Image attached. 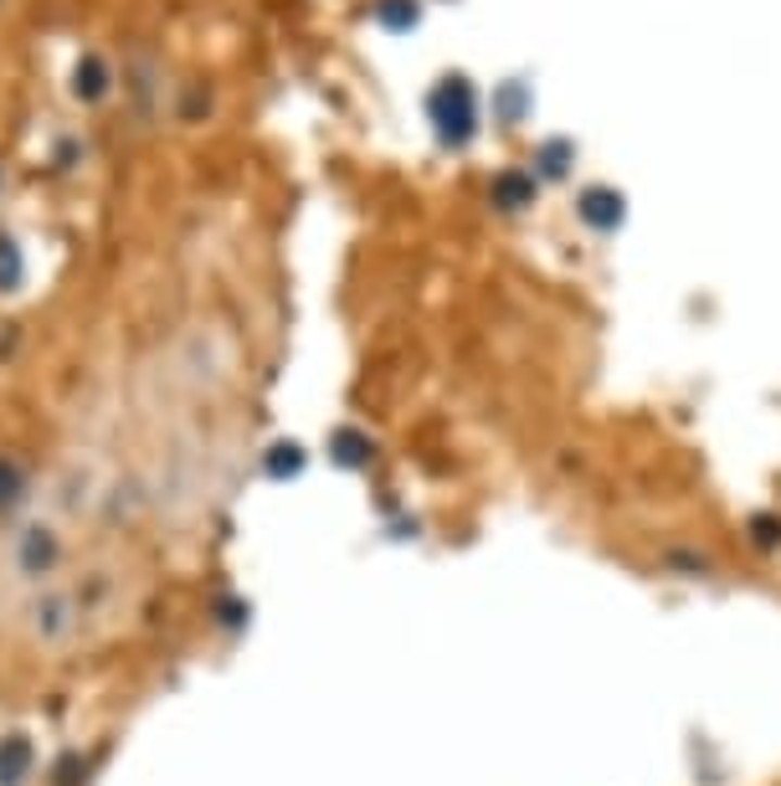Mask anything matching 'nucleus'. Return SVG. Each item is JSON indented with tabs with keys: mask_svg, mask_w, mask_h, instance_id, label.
<instances>
[{
	"mask_svg": "<svg viewBox=\"0 0 781 786\" xmlns=\"http://www.w3.org/2000/svg\"><path fill=\"white\" fill-rule=\"evenodd\" d=\"M427 118H432V134L443 139L448 150L469 144L478 134V93H473V82L463 73L437 78L427 93Z\"/></svg>",
	"mask_w": 781,
	"mask_h": 786,
	"instance_id": "obj_1",
	"label": "nucleus"
},
{
	"mask_svg": "<svg viewBox=\"0 0 781 786\" xmlns=\"http://www.w3.org/2000/svg\"><path fill=\"white\" fill-rule=\"evenodd\" d=\"M11 566L26 576V581H41L62 566V540L47 519H26L16 530V545H11Z\"/></svg>",
	"mask_w": 781,
	"mask_h": 786,
	"instance_id": "obj_2",
	"label": "nucleus"
},
{
	"mask_svg": "<svg viewBox=\"0 0 781 786\" xmlns=\"http://www.w3.org/2000/svg\"><path fill=\"white\" fill-rule=\"evenodd\" d=\"M73 628H78V602L67 591H41L37 602H31V632H37V643L62 648L73 637Z\"/></svg>",
	"mask_w": 781,
	"mask_h": 786,
	"instance_id": "obj_3",
	"label": "nucleus"
},
{
	"mask_svg": "<svg viewBox=\"0 0 781 786\" xmlns=\"http://www.w3.org/2000/svg\"><path fill=\"white\" fill-rule=\"evenodd\" d=\"M114 62L103 57V52H82L78 62H73V73H67V88H73V99L78 103H108L114 99Z\"/></svg>",
	"mask_w": 781,
	"mask_h": 786,
	"instance_id": "obj_4",
	"label": "nucleus"
},
{
	"mask_svg": "<svg viewBox=\"0 0 781 786\" xmlns=\"http://www.w3.org/2000/svg\"><path fill=\"white\" fill-rule=\"evenodd\" d=\"M31 766H37L31 740H26V735H5V740H0V786H26Z\"/></svg>",
	"mask_w": 781,
	"mask_h": 786,
	"instance_id": "obj_5",
	"label": "nucleus"
},
{
	"mask_svg": "<svg viewBox=\"0 0 781 786\" xmlns=\"http://www.w3.org/2000/svg\"><path fill=\"white\" fill-rule=\"evenodd\" d=\"M26 288V247L11 232H0V298H16Z\"/></svg>",
	"mask_w": 781,
	"mask_h": 786,
	"instance_id": "obj_6",
	"label": "nucleus"
},
{
	"mask_svg": "<svg viewBox=\"0 0 781 786\" xmlns=\"http://www.w3.org/2000/svg\"><path fill=\"white\" fill-rule=\"evenodd\" d=\"M26 489H31V473L21 468L16 458H5L0 452V514H11L26 499Z\"/></svg>",
	"mask_w": 781,
	"mask_h": 786,
	"instance_id": "obj_7",
	"label": "nucleus"
},
{
	"mask_svg": "<svg viewBox=\"0 0 781 786\" xmlns=\"http://www.w3.org/2000/svg\"><path fill=\"white\" fill-rule=\"evenodd\" d=\"M334 463H345V468H366V463H371V442H366V433H334Z\"/></svg>",
	"mask_w": 781,
	"mask_h": 786,
	"instance_id": "obj_8",
	"label": "nucleus"
},
{
	"mask_svg": "<svg viewBox=\"0 0 781 786\" xmlns=\"http://www.w3.org/2000/svg\"><path fill=\"white\" fill-rule=\"evenodd\" d=\"M298 463H304V452L293 448V442H278V448L263 458V468L273 473V478H293V473H298Z\"/></svg>",
	"mask_w": 781,
	"mask_h": 786,
	"instance_id": "obj_9",
	"label": "nucleus"
},
{
	"mask_svg": "<svg viewBox=\"0 0 781 786\" xmlns=\"http://www.w3.org/2000/svg\"><path fill=\"white\" fill-rule=\"evenodd\" d=\"M381 21H386V31H411L417 26V0H381Z\"/></svg>",
	"mask_w": 781,
	"mask_h": 786,
	"instance_id": "obj_10",
	"label": "nucleus"
},
{
	"mask_svg": "<svg viewBox=\"0 0 781 786\" xmlns=\"http://www.w3.org/2000/svg\"><path fill=\"white\" fill-rule=\"evenodd\" d=\"M581 211H586V221H597V217H602V221H617V211H623V206H617L612 196H586Z\"/></svg>",
	"mask_w": 781,
	"mask_h": 786,
	"instance_id": "obj_11",
	"label": "nucleus"
},
{
	"mask_svg": "<svg viewBox=\"0 0 781 786\" xmlns=\"http://www.w3.org/2000/svg\"><path fill=\"white\" fill-rule=\"evenodd\" d=\"M78 150H82V139H73V134H67V139H57V155H52V159H57V165H67V170H73V165H78Z\"/></svg>",
	"mask_w": 781,
	"mask_h": 786,
	"instance_id": "obj_12",
	"label": "nucleus"
}]
</instances>
